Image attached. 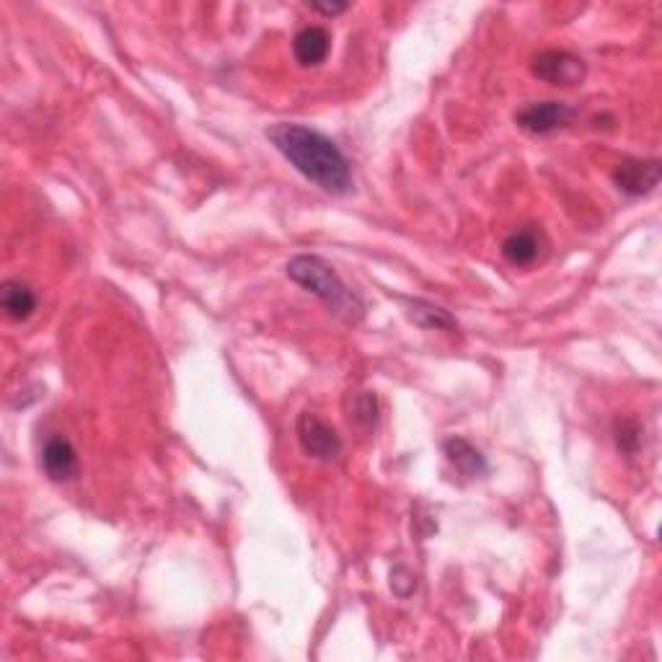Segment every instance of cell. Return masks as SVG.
<instances>
[{"label": "cell", "instance_id": "1", "mask_svg": "<svg viewBox=\"0 0 662 662\" xmlns=\"http://www.w3.org/2000/svg\"><path fill=\"white\" fill-rule=\"evenodd\" d=\"M267 138L298 174L319 189L329 194H347L352 189L350 161L324 132L295 122H277L267 127Z\"/></svg>", "mask_w": 662, "mask_h": 662}, {"label": "cell", "instance_id": "2", "mask_svg": "<svg viewBox=\"0 0 662 662\" xmlns=\"http://www.w3.org/2000/svg\"><path fill=\"white\" fill-rule=\"evenodd\" d=\"M288 277L298 282L300 288H306L308 293L316 295L344 324L357 326L363 321V300L344 285L342 277L337 275V269L331 267L326 259L313 257V254H298V257L288 262Z\"/></svg>", "mask_w": 662, "mask_h": 662}, {"label": "cell", "instance_id": "3", "mask_svg": "<svg viewBox=\"0 0 662 662\" xmlns=\"http://www.w3.org/2000/svg\"><path fill=\"white\" fill-rule=\"evenodd\" d=\"M295 435L303 448V453L316 461H334L342 453V438L331 425H326L319 414L313 412H300L298 422H295Z\"/></svg>", "mask_w": 662, "mask_h": 662}, {"label": "cell", "instance_id": "4", "mask_svg": "<svg viewBox=\"0 0 662 662\" xmlns=\"http://www.w3.org/2000/svg\"><path fill=\"white\" fill-rule=\"evenodd\" d=\"M575 114L577 109L564 104V101H533V104H525V107L515 114V122H518V127H523L525 132L549 135V132L567 127L569 122L575 119Z\"/></svg>", "mask_w": 662, "mask_h": 662}, {"label": "cell", "instance_id": "5", "mask_svg": "<svg viewBox=\"0 0 662 662\" xmlns=\"http://www.w3.org/2000/svg\"><path fill=\"white\" fill-rule=\"evenodd\" d=\"M533 75L551 86H577L585 78V63L572 52L546 50L533 57Z\"/></svg>", "mask_w": 662, "mask_h": 662}, {"label": "cell", "instance_id": "6", "mask_svg": "<svg viewBox=\"0 0 662 662\" xmlns=\"http://www.w3.org/2000/svg\"><path fill=\"white\" fill-rule=\"evenodd\" d=\"M613 182L629 197L650 194L660 182V161H642V158H626L613 171Z\"/></svg>", "mask_w": 662, "mask_h": 662}, {"label": "cell", "instance_id": "7", "mask_svg": "<svg viewBox=\"0 0 662 662\" xmlns=\"http://www.w3.org/2000/svg\"><path fill=\"white\" fill-rule=\"evenodd\" d=\"M42 466L47 476L55 481L73 479L78 471V453H75L73 443L63 435H52L42 448Z\"/></svg>", "mask_w": 662, "mask_h": 662}, {"label": "cell", "instance_id": "8", "mask_svg": "<svg viewBox=\"0 0 662 662\" xmlns=\"http://www.w3.org/2000/svg\"><path fill=\"white\" fill-rule=\"evenodd\" d=\"M331 50V37L324 26H306L295 34L293 52L295 60H298L303 68H313V65H321L326 60Z\"/></svg>", "mask_w": 662, "mask_h": 662}, {"label": "cell", "instance_id": "9", "mask_svg": "<svg viewBox=\"0 0 662 662\" xmlns=\"http://www.w3.org/2000/svg\"><path fill=\"white\" fill-rule=\"evenodd\" d=\"M445 458L450 461V466L463 476V479H479L489 471L487 458L481 456L479 450L469 443V440L463 438H450L445 440L443 445Z\"/></svg>", "mask_w": 662, "mask_h": 662}, {"label": "cell", "instance_id": "10", "mask_svg": "<svg viewBox=\"0 0 662 662\" xmlns=\"http://www.w3.org/2000/svg\"><path fill=\"white\" fill-rule=\"evenodd\" d=\"M0 303H3V311L8 313V319L13 321H26L34 311H37V295H34V290L21 280L3 282Z\"/></svg>", "mask_w": 662, "mask_h": 662}, {"label": "cell", "instance_id": "11", "mask_svg": "<svg viewBox=\"0 0 662 662\" xmlns=\"http://www.w3.org/2000/svg\"><path fill=\"white\" fill-rule=\"evenodd\" d=\"M541 254V238L533 228H520V231L510 233L502 244V257L513 267H528Z\"/></svg>", "mask_w": 662, "mask_h": 662}, {"label": "cell", "instance_id": "12", "mask_svg": "<svg viewBox=\"0 0 662 662\" xmlns=\"http://www.w3.org/2000/svg\"><path fill=\"white\" fill-rule=\"evenodd\" d=\"M409 319L422 329H438V331H453L456 329V319L450 316L445 308L435 306L430 300H409Z\"/></svg>", "mask_w": 662, "mask_h": 662}, {"label": "cell", "instance_id": "13", "mask_svg": "<svg viewBox=\"0 0 662 662\" xmlns=\"http://www.w3.org/2000/svg\"><path fill=\"white\" fill-rule=\"evenodd\" d=\"M352 419L360 427H365V430L375 425V419H378V399H375L373 391H363V394L357 396L355 406H352Z\"/></svg>", "mask_w": 662, "mask_h": 662}, {"label": "cell", "instance_id": "14", "mask_svg": "<svg viewBox=\"0 0 662 662\" xmlns=\"http://www.w3.org/2000/svg\"><path fill=\"white\" fill-rule=\"evenodd\" d=\"M616 445H619L624 453H637L639 448V425L634 419H616Z\"/></svg>", "mask_w": 662, "mask_h": 662}, {"label": "cell", "instance_id": "15", "mask_svg": "<svg viewBox=\"0 0 662 662\" xmlns=\"http://www.w3.org/2000/svg\"><path fill=\"white\" fill-rule=\"evenodd\" d=\"M313 11L324 13V16H334V13H342L347 11V6L344 3H311Z\"/></svg>", "mask_w": 662, "mask_h": 662}]
</instances>
